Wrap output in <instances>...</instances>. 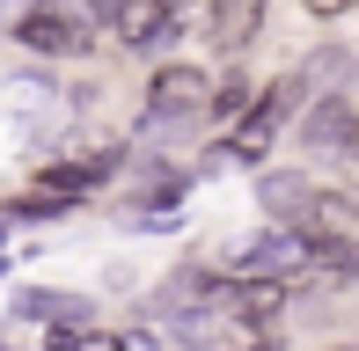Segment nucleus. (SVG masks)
<instances>
[{"label":"nucleus","instance_id":"obj_1","mask_svg":"<svg viewBox=\"0 0 359 351\" xmlns=\"http://www.w3.org/2000/svg\"><path fill=\"white\" fill-rule=\"evenodd\" d=\"M147 103H154V117H213V81L198 66H161Z\"/></svg>","mask_w":359,"mask_h":351},{"label":"nucleus","instance_id":"obj_2","mask_svg":"<svg viewBox=\"0 0 359 351\" xmlns=\"http://www.w3.org/2000/svg\"><path fill=\"white\" fill-rule=\"evenodd\" d=\"M301 234H308L316 249H359V213H352V198H345V190H316L308 213H301Z\"/></svg>","mask_w":359,"mask_h":351},{"label":"nucleus","instance_id":"obj_3","mask_svg":"<svg viewBox=\"0 0 359 351\" xmlns=\"http://www.w3.org/2000/svg\"><path fill=\"white\" fill-rule=\"evenodd\" d=\"M15 37H22L29 52H81V44H88V29H74L67 15H52V8H29L22 22H15Z\"/></svg>","mask_w":359,"mask_h":351},{"label":"nucleus","instance_id":"obj_4","mask_svg":"<svg viewBox=\"0 0 359 351\" xmlns=\"http://www.w3.org/2000/svg\"><path fill=\"white\" fill-rule=\"evenodd\" d=\"M257 29H264V0H213V44L220 52H242Z\"/></svg>","mask_w":359,"mask_h":351},{"label":"nucleus","instance_id":"obj_5","mask_svg":"<svg viewBox=\"0 0 359 351\" xmlns=\"http://www.w3.org/2000/svg\"><path fill=\"white\" fill-rule=\"evenodd\" d=\"M213 293H220V285H213V271L184 264V271H176V278H169V293H161V308H176V315H184V322H191V315H198V308H213Z\"/></svg>","mask_w":359,"mask_h":351},{"label":"nucleus","instance_id":"obj_6","mask_svg":"<svg viewBox=\"0 0 359 351\" xmlns=\"http://www.w3.org/2000/svg\"><path fill=\"white\" fill-rule=\"evenodd\" d=\"M308 139H316V147H352V139H359V110L330 95V103L308 117Z\"/></svg>","mask_w":359,"mask_h":351},{"label":"nucleus","instance_id":"obj_7","mask_svg":"<svg viewBox=\"0 0 359 351\" xmlns=\"http://www.w3.org/2000/svg\"><path fill=\"white\" fill-rule=\"evenodd\" d=\"M257 198H264V213H271V220H301L316 190H308L301 176H264V183H257Z\"/></svg>","mask_w":359,"mask_h":351},{"label":"nucleus","instance_id":"obj_8","mask_svg":"<svg viewBox=\"0 0 359 351\" xmlns=\"http://www.w3.org/2000/svg\"><path fill=\"white\" fill-rule=\"evenodd\" d=\"M118 37L125 44H154L161 37V8H154V0H125V8H118Z\"/></svg>","mask_w":359,"mask_h":351},{"label":"nucleus","instance_id":"obj_9","mask_svg":"<svg viewBox=\"0 0 359 351\" xmlns=\"http://www.w3.org/2000/svg\"><path fill=\"white\" fill-rule=\"evenodd\" d=\"M301 88H308V81H293V73H286V81H271L264 95H257V110H250V117H257V124H279L286 110L301 103Z\"/></svg>","mask_w":359,"mask_h":351},{"label":"nucleus","instance_id":"obj_10","mask_svg":"<svg viewBox=\"0 0 359 351\" xmlns=\"http://www.w3.org/2000/svg\"><path fill=\"white\" fill-rule=\"evenodd\" d=\"M44 8L67 15L74 29H81V22H110V29H118V8H125V0H44Z\"/></svg>","mask_w":359,"mask_h":351},{"label":"nucleus","instance_id":"obj_11","mask_svg":"<svg viewBox=\"0 0 359 351\" xmlns=\"http://www.w3.org/2000/svg\"><path fill=\"white\" fill-rule=\"evenodd\" d=\"M161 8V29H198V22H213V0H154Z\"/></svg>","mask_w":359,"mask_h":351},{"label":"nucleus","instance_id":"obj_12","mask_svg":"<svg viewBox=\"0 0 359 351\" xmlns=\"http://www.w3.org/2000/svg\"><path fill=\"white\" fill-rule=\"evenodd\" d=\"M213 117H250V81H242V73H227L213 88Z\"/></svg>","mask_w":359,"mask_h":351},{"label":"nucleus","instance_id":"obj_13","mask_svg":"<svg viewBox=\"0 0 359 351\" xmlns=\"http://www.w3.org/2000/svg\"><path fill=\"white\" fill-rule=\"evenodd\" d=\"M352 52H337V44H323V52H308V81H345Z\"/></svg>","mask_w":359,"mask_h":351},{"label":"nucleus","instance_id":"obj_14","mask_svg":"<svg viewBox=\"0 0 359 351\" xmlns=\"http://www.w3.org/2000/svg\"><path fill=\"white\" fill-rule=\"evenodd\" d=\"M8 103H15V110H52V117L67 110V103H59L52 88H37V81H15V88H8Z\"/></svg>","mask_w":359,"mask_h":351},{"label":"nucleus","instance_id":"obj_15","mask_svg":"<svg viewBox=\"0 0 359 351\" xmlns=\"http://www.w3.org/2000/svg\"><path fill=\"white\" fill-rule=\"evenodd\" d=\"M264 147H271V124H257V117H250V124L235 132V154H242V162H257Z\"/></svg>","mask_w":359,"mask_h":351},{"label":"nucleus","instance_id":"obj_16","mask_svg":"<svg viewBox=\"0 0 359 351\" xmlns=\"http://www.w3.org/2000/svg\"><path fill=\"white\" fill-rule=\"evenodd\" d=\"M118 351H161V344H154V329H125Z\"/></svg>","mask_w":359,"mask_h":351},{"label":"nucleus","instance_id":"obj_17","mask_svg":"<svg viewBox=\"0 0 359 351\" xmlns=\"http://www.w3.org/2000/svg\"><path fill=\"white\" fill-rule=\"evenodd\" d=\"M308 15H323V22H330V15H345V8H359V0H301Z\"/></svg>","mask_w":359,"mask_h":351},{"label":"nucleus","instance_id":"obj_18","mask_svg":"<svg viewBox=\"0 0 359 351\" xmlns=\"http://www.w3.org/2000/svg\"><path fill=\"white\" fill-rule=\"evenodd\" d=\"M74 351H118V337H81Z\"/></svg>","mask_w":359,"mask_h":351},{"label":"nucleus","instance_id":"obj_19","mask_svg":"<svg viewBox=\"0 0 359 351\" xmlns=\"http://www.w3.org/2000/svg\"><path fill=\"white\" fill-rule=\"evenodd\" d=\"M0 351H8V344H0Z\"/></svg>","mask_w":359,"mask_h":351}]
</instances>
